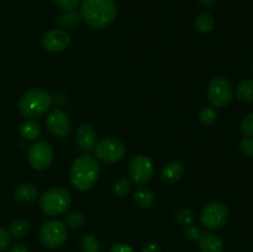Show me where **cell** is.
<instances>
[{"mask_svg":"<svg viewBox=\"0 0 253 252\" xmlns=\"http://www.w3.org/2000/svg\"><path fill=\"white\" fill-rule=\"evenodd\" d=\"M132 188V183L127 178H120V179L116 180L113 185V192L116 197H124V195L127 194L128 192Z\"/></svg>","mask_w":253,"mask_h":252,"instance_id":"484cf974","label":"cell"},{"mask_svg":"<svg viewBox=\"0 0 253 252\" xmlns=\"http://www.w3.org/2000/svg\"><path fill=\"white\" fill-rule=\"evenodd\" d=\"M198 1H199L200 4L205 7H214L215 5L217 4V1H219V0H198Z\"/></svg>","mask_w":253,"mask_h":252,"instance_id":"d590c367","label":"cell"},{"mask_svg":"<svg viewBox=\"0 0 253 252\" xmlns=\"http://www.w3.org/2000/svg\"><path fill=\"white\" fill-rule=\"evenodd\" d=\"M200 221L209 230L222 229L229 221V209L220 202L209 203L203 208Z\"/></svg>","mask_w":253,"mask_h":252,"instance_id":"8992f818","label":"cell"},{"mask_svg":"<svg viewBox=\"0 0 253 252\" xmlns=\"http://www.w3.org/2000/svg\"><path fill=\"white\" fill-rule=\"evenodd\" d=\"M195 29L200 32V34H209L214 30L215 20L210 12L203 11L195 17Z\"/></svg>","mask_w":253,"mask_h":252,"instance_id":"d6986e66","label":"cell"},{"mask_svg":"<svg viewBox=\"0 0 253 252\" xmlns=\"http://www.w3.org/2000/svg\"><path fill=\"white\" fill-rule=\"evenodd\" d=\"M136 205L142 209H148L155 203V193L147 187H138L132 195Z\"/></svg>","mask_w":253,"mask_h":252,"instance_id":"e0dca14e","label":"cell"},{"mask_svg":"<svg viewBox=\"0 0 253 252\" xmlns=\"http://www.w3.org/2000/svg\"><path fill=\"white\" fill-rule=\"evenodd\" d=\"M142 252H161V246L156 241H147L142 247Z\"/></svg>","mask_w":253,"mask_h":252,"instance_id":"d6a6232c","label":"cell"},{"mask_svg":"<svg viewBox=\"0 0 253 252\" xmlns=\"http://www.w3.org/2000/svg\"><path fill=\"white\" fill-rule=\"evenodd\" d=\"M155 173L153 162L148 156L137 155L128 163V175L131 180L137 184H146L150 182Z\"/></svg>","mask_w":253,"mask_h":252,"instance_id":"30bf717a","label":"cell"},{"mask_svg":"<svg viewBox=\"0 0 253 252\" xmlns=\"http://www.w3.org/2000/svg\"><path fill=\"white\" fill-rule=\"evenodd\" d=\"M94 151L96 160L104 163H116L125 157L126 146L118 138L106 137L96 143Z\"/></svg>","mask_w":253,"mask_h":252,"instance_id":"52a82bcc","label":"cell"},{"mask_svg":"<svg viewBox=\"0 0 253 252\" xmlns=\"http://www.w3.org/2000/svg\"><path fill=\"white\" fill-rule=\"evenodd\" d=\"M208 98L215 108H225L234 98V88L225 77H215L208 85Z\"/></svg>","mask_w":253,"mask_h":252,"instance_id":"5b68a950","label":"cell"},{"mask_svg":"<svg viewBox=\"0 0 253 252\" xmlns=\"http://www.w3.org/2000/svg\"><path fill=\"white\" fill-rule=\"evenodd\" d=\"M68 231L67 226L61 220L46 221L40 231V240L48 249H58L66 242Z\"/></svg>","mask_w":253,"mask_h":252,"instance_id":"ba28073f","label":"cell"},{"mask_svg":"<svg viewBox=\"0 0 253 252\" xmlns=\"http://www.w3.org/2000/svg\"><path fill=\"white\" fill-rule=\"evenodd\" d=\"M236 96L239 100L245 101V103H251L253 101V79H247V81L241 82L236 86Z\"/></svg>","mask_w":253,"mask_h":252,"instance_id":"ffe728a7","label":"cell"},{"mask_svg":"<svg viewBox=\"0 0 253 252\" xmlns=\"http://www.w3.org/2000/svg\"><path fill=\"white\" fill-rule=\"evenodd\" d=\"M10 241H11V236H10L9 232L2 229V227H0V252L5 251L7 249Z\"/></svg>","mask_w":253,"mask_h":252,"instance_id":"1f68e13d","label":"cell"},{"mask_svg":"<svg viewBox=\"0 0 253 252\" xmlns=\"http://www.w3.org/2000/svg\"><path fill=\"white\" fill-rule=\"evenodd\" d=\"M241 130L245 136L253 137V111L246 114L241 120Z\"/></svg>","mask_w":253,"mask_h":252,"instance_id":"4316f807","label":"cell"},{"mask_svg":"<svg viewBox=\"0 0 253 252\" xmlns=\"http://www.w3.org/2000/svg\"><path fill=\"white\" fill-rule=\"evenodd\" d=\"M52 96L46 90L40 88H32L25 91L19 100V111L25 118H39L44 115L51 109Z\"/></svg>","mask_w":253,"mask_h":252,"instance_id":"3957f363","label":"cell"},{"mask_svg":"<svg viewBox=\"0 0 253 252\" xmlns=\"http://www.w3.org/2000/svg\"><path fill=\"white\" fill-rule=\"evenodd\" d=\"M100 241L98 237L93 234H89L83 237L81 244L82 252H99L100 251Z\"/></svg>","mask_w":253,"mask_h":252,"instance_id":"7402d4cb","label":"cell"},{"mask_svg":"<svg viewBox=\"0 0 253 252\" xmlns=\"http://www.w3.org/2000/svg\"><path fill=\"white\" fill-rule=\"evenodd\" d=\"M77 143L83 151H90L95 147L98 133L90 124H82L77 130Z\"/></svg>","mask_w":253,"mask_h":252,"instance_id":"4fadbf2b","label":"cell"},{"mask_svg":"<svg viewBox=\"0 0 253 252\" xmlns=\"http://www.w3.org/2000/svg\"><path fill=\"white\" fill-rule=\"evenodd\" d=\"M240 148L242 153L247 157H253V138L252 137H244L240 141Z\"/></svg>","mask_w":253,"mask_h":252,"instance_id":"f546056e","label":"cell"},{"mask_svg":"<svg viewBox=\"0 0 253 252\" xmlns=\"http://www.w3.org/2000/svg\"><path fill=\"white\" fill-rule=\"evenodd\" d=\"M47 130L54 137H66L72 128L71 119L66 111L61 109H54L53 111L48 114L46 119Z\"/></svg>","mask_w":253,"mask_h":252,"instance_id":"8fae6325","label":"cell"},{"mask_svg":"<svg viewBox=\"0 0 253 252\" xmlns=\"http://www.w3.org/2000/svg\"><path fill=\"white\" fill-rule=\"evenodd\" d=\"M203 234H204V232H203L202 229H200L199 226H197V225L192 224L185 226L184 235L188 240H190V241H199V239L202 237Z\"/></svg>","mask_w":253,"mask_h":252,"instance_id":"f1b7e54d","label":"cell"},{"mask_svg":"<svg viewBox=\"0 0 253 252\" xmlns=\"http://www.w3.org/2000/svg\"><path fill=\"white\" fill-rule=\"evenodd\" d=\"M199 247L202 252H224V240L212 232H205L199 239Z\"/></svg>","mask_w":253,"mask_h":252,"instance_id":"9a60e30c","label":"cell"},{"mask_svg":"<svg viewBox=\"0 0 253 252\" xmlns=\"http://www.w3.org/2000/svg\"><path fill=\"white\" fill-rule=\"evenodd\" d=\"M78 20H79L78 14H76L74 11H66V14L59 16L58 22L62 25V26L72 27L78 22Z\"/></svg>","mask_w":253,"mask_h":252,"instance_id":"83f0119b","label":"cell"},{"mask_svg":"<svg viewBox=\"0 0 253 252\" xmlns=\"http://www.w3.org/2000/svg\"><path fill=\"white\" fill-rule=\"evenodd\" d=\"M9 252H30V251H29V249L25 246V245L15 244Z\"/></svg>","mask_w":253,"mask_h":252,"instance_id":"e575fe53","label":"cell"},{"mask_svg":"<svg viewBox=\"0 0 253 252\" xmlns=\"http://www.w3.org/2000/svg\"><path fill=\"white\" fill-rule=\"evenodd\" d=\"M198 118H199V121L202 125L211 126L214 125L217 120L216 110H215L214 108H211V106H205V108H203L202 110H200Z\"/></svg>","mask_w":253,"mask_h":252,"instance_id":"603a6c76","label":"cell"},{"mask_svg":"<svg viewBox=\"0 0 253 252\" xmlns=\"http://www.w3.org/2000/svg\"><path fill=\"white\" fill-rule=\"evenodd\" d=\"M242 252H245V251H242Z\"/></svg>","mask_w":253,"mask_h":252,"instance_id":"74e56055","label":"cell"},{"mask_svg":"<svg viewBox=\"0 0 253 252\" xmlns=\"http://www.w3.org/2000/svg\"><path fill=\"white\" fill-rule=\"evenodd\" d=\"M252 72H253V64H252Z\"/></svg>","mask_w":253,"mask_h":252,"instance_id":"8d00e7d4","label":"cell"},{"mask_svg":"<svg viewBox=\"0 0 253 252\" xmlns=\"http://www.w3.org/2000/svg\"><path fill=\"white\" fill-rule=\"evenodd\" d=\"M72 198L63 188H51L40 197V208L48 216H59L69 209Z\"/></svg>","mask_w":253,"mask_h":252,"instance_id":"277c9868","label":"cell"},{"mask_svg":"<svg viewBox=\"0 0 253 252\" xmlns=\"http://www.w3.org/2000/svg\"><path fill=\"white\" fill-rule=\"evenodd\" d=\"M30 231V224L24 219H16L11 222L9 229L10 236L15 239H22L26 236Z\"/></svg>","mask_w":253,"mask_h":252,"instance_id":"44dd1931","label":"cell"},{"mask_svg":"<svg viewBox=\"0 0 253 252\" xmlns=\"http://www.w3.org/2000/svg\"><path fill=\"white\" fill-rule=\"evenodd\" d=\"M174 219L178 224L184 225V226H188V225L194 224L195 221V212L190 209H185V208H182V209L177 210L174 214Z\"/></svg>","mask_w":253,"mask_h":252,"instance_id":"cb8c5ba5","label":"cell"},{"mask_svg":"<svg viewBox=\"0 0 253 252\" xmlns=\"http://www.w3.org/2000/svg\"><path fill=\"white\" fill-rule=\"evenodd\" d=\"M85 217L82 211H72L66 216V226L69 229H79L83 226Z\"/></svg>","mask_w":253,"mask_h":252,"instance_id":"d4e9b609","label":"cell"},{"mask_svg":"<svg viewBox=\"0 0 253 252\" xmlns=\"http://www.w3.org/2000/svg\"><path fill=\"white\" fill-rule=\"evenodd\" d=\"M99 163L95 157L89 155L76 158L71 168V184L79 192H86L95 185L99 178Z\"/></svg>","mask_w":253,"mask_h":252,"instance_id":"7a4b0ae2","label":"cell"},{"mask_svg":"<svg viewBox=\"0 0 253 252\" xmlns=\"http://www.w3.org/2000/svg\"><path fill=\"white\" fill-rule=\"evenodd\" d=\"M20 135L27 141H34L41 135V126L37 121L29 119L20 125Z\"/></svg>","mask_w":253,"mask_h":252,"instance_id":"ac0fdd59","label":"cell"},{"mask_svg":"<svg viewBox=\"0 0 253 252\" xmlns=\"http://www.w3.org/2000/svg\"><path fill=\"white\" fill-rule=\"evenodd\" d=\"M185 172L184 166L178 161H172L168 162L167 165L163 166L162 170H161V179L166 184H174V183L179 182L183 178Z\"/></svg>","mask_w":253,"mask_h":252,"instance_id":"5bb4252c","label":"cell"},{"mask_svg":"<svg viewBox=\"0 0 253 252\" xmlns=\"http://www.w3.org/2000/svg\"><path fill=\"white\" fill-rule=\"evenodd\" d=\"M64 11H74L78 7L81 0H53Z\"/></svg>","mask_w":253,"mask_h":252,"instance_id":"4dcf8cb0","label":"cell"},{"mask_svg":"<svg viewBox=\"0 0 253 252\" xmlns=\"http://www.w3.org/2000/svg\"><path fill=\"white\" fill-rule=\"evenodd\" d=\"M39 197V190L31 183H21L14 190V198L20 203H31Z\"/></svg>","mask_w":253,"mask_h":252,"instance_id":"2e32d148","label":"cell"},{"mask_svg":"<svg viewBox=\"0 0 253 252\" xmlns=\"http://www.w3.org/2000/svg\"><path fill=\"white\" fill-rule=\"evenodd\" d=\"M110 252H135V250L126 244H115L111 246Z\"/></svg>","mask_w":253,"mask_h":252,"instance_id":"836d02e7","label":"cell"},{"mask_svg":"<svg viewBox=\"0 0 253 252\" xmlns=\"http://www.w3.org/2000/svg\"><path fill=\"white\" fill-rule=\"evenodd\" d=\"M71 43V36L66 30L52 29L42 37V46L46 51L57 53L67 48Z\"/></svg>","mask_w":253,"mask_h":252,"instance_id":"7c38bea8","label":"cell"},{"mask_svg":"<svg viewBox=\"0 0 253 252\" xmlns=\"http://www.w3.org/2000/svg\"><path fill=\"white\" fill-rule=\"evenodd\" d=\"M54 152L52 146L46 141H37L27 152V161L36 170H44L53 162Z\"/></svg>","mask_w":253,"mask_h":252,"instance_id":"9c48e42d","label":"cell"},{"mask_svg":"<svg viewBox=\"0 0 253 252\" xmlns=\"http://www.w3.org/2000/svg\"><path fill=\"white\" fill-rule=\"evenodd\" d=\"M116 4L114 0H84L81 6V17L93 29H104L115 20Z\"/></svg>","mask_w":253,"mask_h":252,"instance_id":"6da1fadb","label":"cell"}]
</instances>
